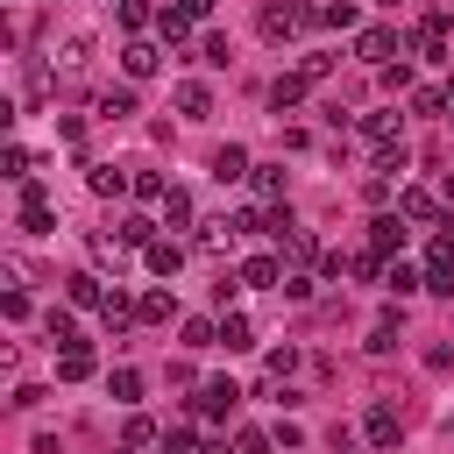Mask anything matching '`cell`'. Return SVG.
<instances>
[{
	"label": "cell",
	"instance_id": "obj_1",
	"mask_svg": "<svg viewBox=\"0 0 454 454\" xmlns=\"http://www.w3.org/2000/svg\"><path fill=\"white\" fill-rule=\"evenodd\" d=\"M50 192L35 184V177H21V234H50Z\"/></svg>",
	"mask_w": 454,
	"mask_h": 454
},
{
	"label": "cell",
	"instance_id": "obj_2",
	"mask_svg": "<svg viewBox=\"0 0 454 454\" xmlns=\"http://www.w3.org/2000/svg\"><path fill=\"white\" fill-rule=\"evenodd\" d=\"M305 21H312V14H305L298 0H277V7H262V35H270V43H284V35H298Z\"/></svg>",
	"mask_w": 454,
	"mask_h": 454
},
{
	"label": "cell",
	"instance_id": "obj_3",
	"mask_svg": "<svg viewBox=\"0 0 454 454\" xmlns=\"http://www.w3.org/2000/svg\"><path fill=\"white\" fill-rule=\"evenodd\" d=\"M355 57H362V64H376V71H383V64H390V57H397V28H362V35H355Z\"/></svg>",
	"mask_w": 454,
	"mask_h": 454
},
{
	"label": "cell",
	"instance_id": "obj_4",
	"mask_svg": "<svg viewBox=\"0 0 454 454\" xmlns=\"http://www.w3.org/2000/svg\"><path fill=\"white\" fill-rule=\"evenodd\" d=\"M411 50H419L426 64H447V14H426L419 35H411Z\"/></svg>",
	"mask_w": 454,
	"mask_h": 454
},
{
	"label": "cell",
	"instance_id": "obj_5",
	"mask_svg": "<svg viewBox=\"0 0 454 454\" xmlns=\"http://www.w3.org/2000/svg\"><path fill=\"white\" fill-rule=\"evenodd\" d=\"M234 404H241V390H234L227 376H213V383H199V411H206V419H227Z\"/></svg>",
	"mask_w": 454,
	"mask_h": 454
},
{
	"label": "cell",
	"instance_id": "obj_6",
	"mask_svg": "<svg viewBox=\"0 0 454 454\" xmlns=\"http://www.w3.org/2000/svg\"><path fill=\"white\" fill-rule=\"evenodd\" d=\"M156 64H163V50H156V43H142V35L121 50V71H128V78H156Z\"/></svg>",
	"mask_w": 454,
	"mask_h": 454
},
{
	"label": "cell",
	"instance_id": "obj_7",
	"mask_svg": "<svg viewBox=\"0 0 454 454\" xmlns=\"http://www.w3.org/2000/svg\"><path fill=\"white\" fill-rule=\"evenodd\" d=\"M248 170H255V163H248V149H241V142H227V149H213V177H220V184H241Z\"/></svg>",
	"mask_w": 454,
	"mask_h": 454
},
{
	"label": "cell",
	"instance_id": "obj_8",
	"mask_svg": "<svg viewBox=\"0 0 454 454\" xmlns=\"http://www.w3.org/2000/svg\"><path fill=\"white\" fill-rule=\"evenodd\" d=\"M192 21H199V14L177 0V7H163V14H156V35H163V43H184V35H192Z\"/></svg>",
	"mask_w": 454,
	"mask_h": 454
},
{
	"label": "cell",
	"instance_id": "obj_9",
	"mask_svg": "<svg viewBox=\"0 0 454 454\" xmlns=\"http://www.w3.org/2000/svg\"><path fill=\"white\" fill-rule=\"evenodd\" d=\"M177 114H184V121H206V114H213V92H206L199 78H184V85H177Z\"/></svg>",
	"mask_w": 454,
	"mask_h": 454
},
{
	"label": "cell",
	"instance_id": "obj_10",
	"mask_svg": "<svg viewBox=\"0 0 454 454\" xmlns=\"http://www.w3.org/2000/svg\"><path fill=\"white\" fill-rule=\"evenodd\" d=\"M85 184H92L99 199H121V192H135V177H128V170H114V163H92V177H85Z\"/></svg>",
	"mask_w": 454,
	"mask_h": 454
},
{
	"label": "cell",
	"instance_id": "obj_11",
	"mask_svg": "<svg viewBox=\"0 0 454 454\" xmlns=\"http://www.w3.org/2000/svg\"><path fill=\"white\" fill-rule=\"evenodd\" d=\"M369 241H376V255L404 248V220H397V213H376V220H369Z\"/></svg>",
	"mask_w": 454,
	"mask_h": 454
},
{
	"label": "cell",
	"instance_id": "obj_12",
	"mask_svg": "<svg viewBox=\"0 0 454 454\" xmlns=\"http://www.w3.org/2000/svg\"><path fill=\"white\" fill-rule=\"evenodd\" d=\"M362 135H369L376 149H390V142H397V114H390V106H376V114H362Z\"/></svg>",
	"mask_w": 454,
	"mask_h": 454
},
{
	"label": "cell",
	"instance_id": "obj_13",
	"mask_svg": "<svg viewBox=\"0 0 454 454\" xmlns=\"http://www.w3.org/2000/svg\"><path fill=\"white\" fill-rule=\"evenodd\" d=\"M220 348H227V355H241V348H255V326H248L241 312H227V319H220Z\"/></svg>",
	"mask_w": 454,
	"mask_h": 454
},
{
	"label": "cell",
	"instance_id": "obj_14",
	"mask_svg": "<svg viewBox=\"0 0 454 454\" xmlns=\"http://www.w3.org/2000/svg\"><path fill=\"white\" fill-rule=\"evenodd\" d=\"M170 312H177V305H170V291H142V298H135V319H149V326H163Z\"/></svg>",
	"mask_w": 454,
	"mask_h": 454
},
{
	"label": "cell",
	"instance_id": "obj_15",
	"mask_svg": "<svg viewBox=\"0 0 454 454\" xmlns=\"http://www.w3.org/2000/svg\"><path fill=\"white\" fill-rule=\"evenodd\" d=\"M298 99H305V71H298V78H277V85H270V106H277V114H291Z\"/></svg>",
	"mask_w": 454,
	"mask_h": 454
},
{
	"label": "cell",
	"instance_id": "obj_16",
	"mask_svg": "<svg viewBox=\"0 0 454 454\" xmlns=\"http://www.w3.org/2000/svg\"><path fill=\"white\" fill-rule=\"evenodd\" d=\"M163 220H170V227H192V192H184V184L163 192Z\"/></svg>",
	"mask_w": 454,
	"mask_h": 454
},
{
	"label": "cell",
	"instance_id": "obj_17",
	"mask_svg": "<svg viewBox=\"0 0 454 454\" xmlns=\"http://www.w3.org/2000/svg\"><path fill=\"white\" fill-rule=\"evenodd\" d=\"M177 262H184L177 241H149V270H156V277H177Z\"/></svg>",
	"mask_w": 454,
	"mask_h": 454
},
{
	"label": "cell",
	"instance_id": "obj_18",
	"mask_svg": "<svg viewBox=\"0 0 454 454\" xmlns=\"http://www.w3.org/2000/svg\"><path fill=\"white\" fill-rule=\"evenodd\" d=\"M284 277V255H248V270H241V284H277Z\"/></svg>",
	"mask_w": 454,
	"mask_h": 454
},
{
	"label": "cell",
	"instance_id": "obj_19",
	"mask_svg": "<svg viewBox=\"0 0 454 454\" xmlns=\"http://www.w3.org/2000/svg\"><path fill=\"white\" fill-rule=\"evenodd\" d=\"M383 291L411 298V291H426V284H419V270H411V262H390V270H383Z\"/></svg>",
	"mask_w": 454,
	"mask_h": 454
},
{
	"label": "cell",
	"instance_id": "obj_20",
	"mask_svg": "<svg viewBox=\"0 0 454 454\" xmlns=\"http://www.w3.org/2000/svg\"><path fill=\"white\" fill-rule=\"evenodd\" d=\"M99 319H106V333H121V326L135 319V298H128V291H114V298L99 305Z\"/></svg>",
	"mask_w": 454,
	"mask_h": 454
},
{
	"label": "cell",
	"instance_id": "obj_21",
	"mask_svg": "<svg viewBox=\"0 0 454 454\" xmlns=\"http://www.w3.org/2000/svg\"><path fill=\"white\" fill-rule=\"evenodd\" d=\"M57 376H64V383H85V376H92V355H85V348H64V355H57Z\"/></svg>",
	"mask_w": 454,
	"mask_h": 454
},
{
	"label": "cell",
	"instance_id": "obj_22",
	"mask_svg": "<svg viewBox=\"0 0 454 454\" xmlns=\"http://www.w3.org/2000/svg\"><path fill=\"white\" fill-rule=\"evenodd\" d=\"M106 390H114V404H135V397H142V369H114Z\"/></svg>",
	"mask_w": 454,
	"mask_h": 454
},
{
	"label": "cell",
	"instance_id": "obj_23",
	"mask_svg": "<svg viewBox=\"0 0 454 454\" xmlns=\"http://www.w3.org/2000/svg\"><path fill=\"white\" fill-rule=\"evenodd\" d=\"M369 440H376V447H397V411H390V404L369 411Z\"/></svg>",
	"mask_w": 454,
	"mask_h": 454
},
{
	"label": "cell",
	"instance_id": "obj_24",
	"mask_svg": "<svg viewBox=\"0 0 454 454\" xmlns=\"http://www.w3.org/2000/svg\"><path fill=\"white\" fill-rule=\"evenodd\" d=\"M99 114H106V121L135 114V92H128V85H106V92H99Z\"/></svg>",
	"mask_w": 454,
	"mask_h": 454
},
{
	"label": "cell",
	"instance_id": "obj_25",
	"mask_svg": "<svg viewBox=\"0 0 454 454\" xmlns=\"http://www.w3.org/2000/svg\"><path fill=\"white\" fill-rule=\"evenodd\" d=\"M397 213H404V220H440L433 192H404V199H397Z\"/></svg>",
	"mask_w": 454,
	"mask_h": 454
},
{
	"label": "cell",
	"instance_id": "obj_26",
	"mask_svg": "<svg viewBox=\"0 0 454 454\" xmlns=\"http://www.w3.org/2000/svg\"><path fill=\"white\" fill-rule=\"evenodd\" d=\"M319 21H326V28H355L362 14H355V0H326V7H319Z\"/></svg>",
	"mask_w": 454,
	"mask_h": 454
},
{
	"label": "cell",
	"instance_id": "obj_27",
	"mask_svg": "<svg viewBox=\"0 0 454 454\" xmlns=\"http://www.w3.org/2000/svg\"><path fill=\"white\" fill-rule=\"evenodd\" d=\"M121 241H128V248H149V241H156V220H142V213L121 220Z\"/></svg>",
	"mask_w": 454,
	"mask_h": 454
},
{
	"label": "cell",
	"instance_id": "obj_28",
	"mask_svg": "<svg viewBox=\"0 0 454 454\" xmlns=\"http://www.w3.org/2000/svg\"><path fill=\"white\" fill-rule=\"evenodd\" d=\"M71 305H106V291H99V277H85V270H78V277H71Z\"/></svg>",
	"mask_w": 454,
	"mask_h": 454
},
{
	"label": "cell",
	"instance_id": "obj_29",
	"mask_svg": "<svg viewBox=\"0 0 454 454\" xmlns=\"http://www.w3.org/2000/svg\"><path fill=\"white\" fill-rule=\"evenodd\" d=\"M43 326H50V340H57V348H78V326H71V312H50Z\"/></svg>",
	"mask_w": 454,
	"mask_h": 454
},
{
	"label": "cell",
	"instance_id": "obj_30",
	"mask_svg": "<svg viewBox=\"0 0 454 454\" xmlns=\"http://www.w3.org/2000/svg\"><path fill=\"white\" fill-rule=\"evenodd\" d=\"M390 348H397V319H376L369 326V355H390Z\"/></svg>",
	"mask_w": 454,
	"mask_h": 454
},
{
	"label": "cell",
	"instance_id": "obj_31",
	"mask_svg": "<svg viewBox=\"0 0 454 454\" xmlns=\"http://www.w3.org/2000/svg\"><path fill=\"white\" fill-rule=\"evenodd\" d=\"M248 177H255V192H262V199H277V192H284V170H277V163H262V170H248Z\"/></svg>",
	"mask_w": 454,
	"mask_h": 454
},
{
	"label": "cell",
	"instance_id": "obj_32",
	"mask_svg": "<svg viewBox=\"0 0 454 454\" xmlns=\"http://www.w3.org/2000/svg\"><path fill=\"white\" fill-rule=\"evenodd\" d=\"M163 192H170V184H163L156 170H142V177H135V199H149V206H163Z\"/></svg>",
	"mask_w": 454,
	"mask_h": 454
},
{
	"label": "cell",
	"instance_id": "obj_33",
	"mask_svg": "<svg viewBox=\"0 0 454 454\" xmlns=\"http://www.w3.org/2000/svg\"><path fill=\"white\" fill-rule=\"evenodd\" d=\"M85 57H92V35H64V64H71V71H78V64H85Z\"/></svg>",
	"mask_w": 454,
	"mask_h": 454
},
{
	"label": "cell",
	"instance_id": "obj_34",
	"mask_svg": "<svg viewBox=\"0 0 454 454\" xmlns=\"http://www.w3.org/2000/svg\"><path fill=\"white\" fill-rule=\"evenodd\" d=\"M291 369H298V348H270V376H277V383H284V376H291Z\"/></svg>",
	"mask_w": 454,
	"mask_h": 454
},
{
	"label": "cell",
	"instance_id": "obj_35",
	"mask_svg": "<svg viewBox=\"0 0 454 454\" xmlns=\"http://www.w3.org/2000/svg\"><path fill=\"white\" fill-rule=\"evenodd\" d=\"M114 14H121V28H142V21H149V7H142V0H121Z\"/></svg>",
	"mask_w": 454,
	"mask_h": 454
},
{
	"label": "cell",
	"instance_id": "obj_36",
	"mask_svg": "<svg viewBox=\"0 0 454 454\" xmlns=\"http://www.w3.org/2000/svg\"><path fill=\"white\" fill-rule=\"evenodd\" d=\"M92 262H114V277H121V248H114L106 234H92Z\"/></svg>",
	"mask_w": 454,
	"mask_h": 454
},
{
	"label": "cell",
	"instance_id": "obj_37",
	"mask_svg": "<svg viewBox=\"0 0 454 454\" xmlns=\"http://www.w3.org/2000/svg\"><path fill=\"white\" fill-rule=\"evenodd\" d=\"M241 454H270V433H255V426H248V433H241Z\"/></svg>",
	"mask_w": 454,
	"mask_h": 454
},
{
	"label": "cell",
	"instance_id": "obj_38",
	"mask_svg": "<svg viewBox=\"0 0 454 454\" xmlns=\"http://www.w3.org/2000/svg\"><path fill=\"white\" fill-rule=\"evenodd\" d=\"M447 106H454V78H447Z\"/></svg>",
	"mask_w": 454,
	"mask_h": 454
},
{
	"label": "cell",
	"instance_id": "obj_39",
	"mask_svg": "<svg viewBox=\"0 0 454 454\" xmlns=\"http://www.w3.org/2000/svg\"><path fill=\"white\" fill-rule=\"evenodd\" d=\"M114 7H121V0H114Z\"/></svg>",
	"mask_w": 454,
	"mask_h": 454
}]
</instances>
